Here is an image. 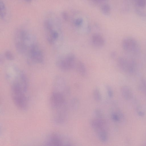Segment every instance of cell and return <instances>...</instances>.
Instances as JSON below:
<instances>
[{"instance_id":"1","label":"cell","mask_w":146,"mask_h":146,"mask_svg":"<svg viewBox=\"0 0 146 146\" xmlns=\"http://www.w3.org/2000/svg\"><path fill=\"white\" fill-rule=\"evenodd\" d=\"M68 89L62 77H57L55 78L49 100L52 119L58 124L64 123L67 119L68 111L65 94Z\"/></svg>"},{"instance_id":"2","label":"cell","mask_w":146,"mask_h":146,"mask_svg":"<svg viewBox=\"0 0 146 146\" xmlns=\"http://www.w3.org/2000/svg\"><path fill=\"white\" fill-rule=\"evenodd\" d=\"M7 79L11 80V94L12 100L19 110H26L29 104V86L25 74L15 67L8 73Z\"/></svg>"},{"instance_id":"3","label":"cell","mask_w":146,"mask_h":146,"mask_svg":"<svg viewBox=\"0 0 146 146\" xmlns=\"http://www.w3.org/2000/svg\"><path fill=\"white\" fill-rule=\"evenodd\" d=\"M14 40L17 50L20 54L25 55L31 47L36 43L33 35L23 29H19L16 31Z\"/></svg>"},{"instance_id":"4","label":"cell","mask_w":146,"mask_h":146,"mask_svg":"<svg viewBox=\"0 0 146 146\" xmlns=\"http://www.w3.org/2000/svg\"><path fill=\"white\" fill-rule=\"evenodd\" d=\"M58 19L52 13H48L44 21L43 25L46 39L51 44H54L59 37Z\"/></svg>"},{"instance_id":"5","label":"cell","mask_w":146,"mask_h":146,"mask_svg":"<svg viewBox=\"0 0 146 146\" xmlns=\"http://www.w3.org/2000/svg\"><path fill=\"white\" fill-rule=\"evenodd\" d=\"M76 62L75 55L71 53L58 58L56 61V64L59 69L67 71L73 69L75 66Z\"/></svg>"},{"instance_id":"6","label":"cell","mask_w":146,"mask_h":146,"mask_svg":"<svg viewBox=\"0 0 146 146\" xmlns=\"http://www.w3.org/2000/svg\"><path fill=\"white\" fill-rule=\"evenodd\" d=\"M117 63L119 69L127 74L133 75L137 73V64L132 60L123 57H119L117 59Z\"/></svg>"},{"instance_id":"7","label":"cell","mask_w":146,"mask_h":146,"mask_svg":"<svg viewBox=\"0 0 146 146\" xmlns=\"http://www.w3.org/2000/svg\"><path fill=\"white\" fill-rule=\"evenodd\" d=\"M26 56L28 62L30 63L40 64L44 61L43 52L37 43L31 46Z\"/></svg>"},{"instance_id":"8","label":"cell","mask_w":146,"mask_h":146,"mask_svg":"<svg viewBox=\"0 0 146 146\" xmlns=\"http://www.w3.org/2000/svg\"><path fill=\"white\" fill-rule=\"evenodd\" d=\"M122 47L127 52L137 55L141 51V48L137 41L134 38L127 36L124 38L121 42Z\"/></svg>"},{"instance_id":"9","label":"cell","mask_w":146,"mask_h":146,"mask_svg":"<svg viewBox=\"0 0 146 146\" xmlns=\"http://www.w3.org/2000/svg\"><path fill=\"white\" fill-rule=\"evenodd\" d=\"M64 139L60 134L52 132L48 135L44 141L46 145L61 146L66 145L68 143L65 142Z\"/></svg>"},{"instance_id":"10","label":"cell","mask_w":146,"mask_h":146,"mask_svg":"<svg viewBox=\"0 0 146 146\" xmlns=\"http://www.w3.org/2000/svg\"><path fill=\"white\" fill-rule=\"evenodd\" d=\"M90 125L95 130L103 127H106L105 121L102 118H95L90 121Z\"/></svg>"},{"instance_id":"11","label":"cell","mask_w":146,"mask_h":146,"mask_svg":"<svg viewBox=\"0 0 146 146\" xmlns=\"http://www.w3.org/2000/svg\"><path fill=\"white\" fill-rule=\"evenodd\" d=\"M91 40L93 45L96 47H102L105 43V40L103 37L98 33H95L93 35Z\"/></svg>"},{"instance_id":"12","label":"cell","mask_w":146,"mask_h":146,"mask_svg":"<svg viewBox=\"0 0 146 146\" xmlns=\"http://www.w3.org/2000/svg\"><path fill=\"white\" fill-rule=\"evenodd\" d=\"M107 128H102L95 130L99 139L101 142H106L108 140Z\"/></svg>"},{"instance_id":"13","label":"cell","mask_w":146,"mask_h":146,"mask_svg":"<svg viewBox=\"0 0 146 146\" xmlns=\"http://www.w3.org/2000/svg\"><path fill=\"white\" fill-rule=\"evenodd\" d=\"M77 73L82 76H85L87 74V71L84 64L81 61L76 62L75 66Z\"/></svg>"},{"instance_id":"14","label":"cell","mask_w":146,"mask_h":146,"mask_svg":"<svg viewBox=\"0 0 146 146\" xmlns=\"http://www.w3.org/2000/svg\"><path fill=\"white\" fill-rule=\"evenodd\" d=\"M121 92L123 97L126 100L131 99L133 96V93L130 87L123 86L121 89Z\"/></svg>"},{"instance_id":"15","label":"cell","mask_w":146,"mask_h":146,"mask_svg":"<svg viewBox=\"0 0 146 146\" xmlns=\"http://www.w3.org/2000/svg\"><path fill=\"white\" fill-rule=\"evenodd\" d=\"M0 17L3 20H5L6 17L7 12L6 6L3 1H0Z\"/></svg>"},{"instance_id":"16","label":"cell","mask_w":146,"mask_h":146,"mask_svg":"<svg viewBox=\"0 0 146 146\" xmlns=\"http://www.w3.org/2000/svg\"><path fill=\"white\" fill-rule=\"evenodd\" d=\"M93 96L94 100L97 102L101 100L102 95L100 91L98 88H95L93 92Z\"/></svg>"},{"instance_id":"17","label":"cell","mask_w":146,"mask_h":146,"mask_svg":"<svg viewBox=\"0 0 146 146\" xmlns=\"http://www.w3.org/2000/svg\"><path fill=\"white\" fill-rule=\"evenodd\" d=\"M101 10L102 13L105 15H108L111 11L110 6L107 4L102 5L101 7Z\"/></svg>"},{"instance_id":"18","label":"cell","mask_w":146,"mask_h":146,"mask_svg":"<svg viewBox=\"0 0 146 146\" xmlns=\"http://www.w3.org/2000/svg\"><path fill=\"white\" fill-rule=\"evenodd\" d=\"M111 117L112 120L116 122L121 121V114L117 112H113L111 114Z\"/></svg>"},{"instance_id":"19","label":"cell","mask_w":146,"mask_h":146,"mask_svg":"<svg viewBox=\"0 0 146 146\" xmlns=\"http://www.w3.org/2000/svg\"><path fill=\"white\" fill-rule=\"evenodd\" d=\"M6 58L9 60H13L14 59V56L12 52L9 50L6 51L4 54Z\"/></svg>"},{"instance_id":"20","label":"cell","mask_w":146,"mask_h":146,"mask_svg":"<svg viewBox=\"0 0 146 146\" xmlns=\"http://www.w3.org/2000/svg\"><path fill=\"white\" fill-rule=\"evenodd\" d=\"M79 102L78 99L74 98L73 99L71 102V108L74 109H76L78 106Z\"/></svg>"},{"instance_id":"21","label":"cell","mask_w":146,"mask_h":146,"mask_svg":"<svg viewBox=\"0 0 146 146\" xmlns=\"http://www.w3.org/2000/svg\"><path fill=\"white\" fill-rule=\"evenodd\" d=\"M106 89L108 96L110 98H112L113 97V94L112 89L109 85L106 86Z\"/></svg>"},{"instance_id":"22","label":"cell","mask_w":146,"mask_h":146,"mask_svg":"<svg viewBox=\"0 0 146 146\" xmlns=\"http://www.w3.org/2000/svg\"><path fill=\"white\" fill-rule=\"evenodd\" d=\"M94 113L96 117L98 118H102L103 114L100 110L96 109L94 110Z\"/></svg>"},{"instance_id":"23","label":"cell","mask_w":146,"mask_h":146,"mask_svg":"<svg viewBox=\"0 0 146 146\" xmlns=\"http://www.w3.org/2000/svg\"><path fill=\"white\" fill-rule=\"evenodd\" d=\"M83 20L82 18H78L76 19L74 21L75 25L77 26H80L82 24Z\"/></svg>"},{"instance_id":"24","label":"cell","mask_w":146,"mask_h":146,"mask_svg":"<svg viewBox=\"0 0 146 146\" xmlns=\"http://www.w3.org/2000/svg\"><path fill=\"white\" fill-rule=\"evenodd\" d=\"M62 16L63 19L66 21L68 20V13L65 11L63 12L62 13Z\"/></svg>"},{"instance_id":"25","label":"cell","mask_w":146,"mask_h":146,"mask_svg":"<svg viewBox=\"0 0 146 146\" xmlns=\"http://www.w3.org/2000/svg\"><path fill=\"white\" fill-rule=\"evenodd\" d=\"M110 55L112 58H114L116 56L117 53L116 52L113 51L111 52Z\"/></svg>"},{"instance_id":"26","label":"cell","mask_w":146,"mask_h":146,"mask_svg":"<svg viewBox=\"0 0 146 146\" xmlns=\"http://www.w3.org/2000/svg\"><path fill=\"white\" fill-rule=\"evenodd\" d=\"M107 0H93V1L95 3H98Z\"/></svg>"},{"instance_id":"27","label":"cell","mask_w":146,"mask_h":146,"mask_svg":"<svg viewBox=\"0 0 146 146\" xmlns=\"http://www.w3.org/2000/svg\"><path fill=\"white\" fill-rule=\"evenodd\" d=\"M27 3H30L31 2L32 0H23Z\"/></svg>"}]
</instances>
